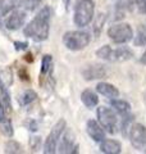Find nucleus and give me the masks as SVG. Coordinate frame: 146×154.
<instances>
[{"label":"nucleus","mask_w":146,"mask_h":154,"mask_svg":"<svg viewBox=\"0 0 146 154\" xmlns=\"http://www.w3.org/2000/svg\"><path fill=\"white\" fill-rule=\"evenodd\" d=\"M128 137L132 146L138 152L146 153V127L141 123H133L129 126Z\"/></svg>","instance_id":"nucleus-8"},{"label":"nucleus","mask_w":146,"mask_h":154,"mask_svg":"<svg viewBox=\"0 0 146 154\" xmlns=\"http://www.w3.org/2000/svg\"><path fill=\"white\" fill-rule=\"evenodd\" d=\"M27 46H28L27 42H19V41L14 42V49L16 50H26Z\"/></svg>","instance_id":"nucleus-28"},{"label":"nucleus","mask_w":146,"mask_h":154,"mask_svg":"<svg viewBox=\"0 0 146 154\" xmlns=\"http://www.w3.org/2000/svg\"><path fill=\"white\" fill-rule=\"evenodd\" d=\"M110 105H111V108H113L115 112H118L120 114H127L129 112V109H131L129 103H127L126 100H120L118 98L111 99Z\"/></svg>","instance_id":"nucleus-18"},{"label":"nucleus","mask_w":146,"mask_h":154,"mask_svg":"<svg viewBox=\"0 0 146 154\" xmlns=\"http://www.w3.org/2000/svg\"><path fill=\"white\" fill-rule=\"evenodd\" d=\"M145 11H146V0H145Z\"/></svg>","instance_id":"nucleus-31"},{"label":"nucleus","mask_w":146,"mask_h":154,"mask_svg":"<svg viewBox=\"0 0 146 154\" xmlns=\"http://www.w3.org/2000/svg\"><path fill=\"white\" fill-rule=\"evenodd\" d=\"M81 102L87 108H95L97 103H99V98H97V94H95L94 91L85 90L81 94Z\"/></svg>","instance_id":"nucleus-17"},{"label":"nucleus","mask_w":146,"mask_h":154,"mask_svg":"<svg viewBox=\"0 0 146 154\" xmlns=\"http://www.w3.org/2000/svg\"><path fill=\"white\" fill-rule=\"evenodd\" d=\"M105 19H106V16L104 13H100L99 16H97L96 21H95V25H94V33L95 36H99L100 32H101V28H103L104 23H105Z\"/></svg>","instance_id":"nucleus-24"},{"label":"nucleus","mask_w":146,"mask_h":154,"mask_svg":"<svg viewBox=\"0 0 146 154\" xmlns=\"http://www.w3.org/2000/svg\"><path fill=\"white\" fill-rule=\"evenodd\" d=\"M4 153H22L21 150V145L14 141V140H9L5 144V149H4Z\"/></svg>","instance_id":"nucleus-25"},{"label":"nucleus","mask_w":146,"mask_h":154,"mask_svg":"<svg viewBox=\"0 0 146 154\" xmlns=\"http://www.w3.org/2000/svg\"><path fill=\"white\" fill-rule=\"evenodd\" d=\"M86 132L87 135L96 143H100L105 139V130L101 127V125L95 119H89L86 123Z\"/></svg>","instance_id":"nucleus-12"},{"label":"nucleus","mask_w":146,"mask_h":154,"mask_svg":"<svg viewBox=\"0 0 146 154\" xmlns=\"http://www.w3.org/2000/svg\"><path fill=\"white\" fill-rule=\"evenodd\" d=\"M91 36L86 31H68L63 35V44L72 51H80L90 44Z\"/></svg>","instance_id":"nucleus-4"},{"label":"nucleus","mask_w":146,"mask_h":154,"mask_svg":"<svg viewBox=\"0 0 146 154\" xmlns=\"http://www.w3.org/2000/svg\"><path fill=\"white\" fill-rule=\"evenodd\" d=\"M69 3H71V0H63V4L65 5V8H67L68 5H69Z\"/></svg>","instance_id":"nucleus-30"},{"label":"nucleus","mask_w":146,"mask_h":154,"mask_svg":"<svg viewBox=\"0 0 146 154\" xmlns=\"http://www.w3.org/2000/svg\"><path fill=\"white\" fill-rule=\"evenodd\" d=\"M27 18V12L23 9H14L11 12V14L5 18V28H8L9 31H17L19 30L26 22Z\"/></svg>","instance_id":"nucleus-9"},{"label":"nucleus","mask_w":146,"mask_h":154,"mask_svg":"<svg viewBox=\"0 0 146 154\" xmlns=\"http://www.w3.org/2000/svg\"><path fill=\"white\" fill-rule=\"evenodd\" d=\"M41 3H42V0H21L19 7L26 12H33V11H36V8H38V5Z\"/></svg>","instance_id":"nucleus-21"},{"label":"nucleus","mask_w":146,"mask_h":154,"mask_svg":"<svg viewBox=\"0 0 146 154\" xmlns=\"http://www.w3.org/2000/svg\"><path fill=\"white\" fill-rule=\"evenodd\" d=\"M82 77L86 81H94V80H101L108 75V69L104 64H90L86 66L81 72Z\"/></svg>","instance_id":"nucleus-10"},{"label":"nucleus","mask_w":146,"mask_h":154,"mask_svg":"<svg viewBox=\"0 0 146 154\" xmlns=\"http://www.w3.org/2000/svg\"><path fill=\"white\" fill-rule=\"evenodd\" d=\"M97 116V122L101 125L105 131L109 134H115L118 131V116L113 108L108 107H99L96 110Z\"/></svg>","instance_id":"nucleus-5"},{"label":"nucleus","mask_w":146,"mask_h":154,"mask_svg":"<svg viewBox=\"0 0 146 154\" xmlns=\"http://www.w3.org/2000/svg\"><path fill=\"white\" fill-rule=\"evenodd\" d=\"M36 98H37V95L33 90H26L21 96V104L22 105H28L32 102H35Z\"/></svg>","instance_id":"nucleus-23"},{"label":"nucleus","mask_w":146,"mask_h":154,"mask_svg":"<svg viewBox=\"0 0 146 154\" xmlns=\"http://www.w3.org/2000/svg\"><path fill=\"white\" fill-rule=\"evenodd\" d=\"M96 91L100 95L105 96V98H109V99L119 98V90L114 85L108 84V82H99L96 85Z\"/></svg>","instance_id":"nucleus-15"},{"label":"nucleus","mask_w":146,"mask_h":154,"mask_svg":"<svg viewBox=\"0 0 146 154\" xmlns=\"http://www.w3.org/2000/svg\"><path fill=\"white\" fill-rule=\"evenodd\" d=\"M50 19H51V9L50 7L41 8L38 13L33 17L32 21L24 28V35L32 38L33 41H45L49 37L50 31Z\"/></svg>","instance_id":"nucleus-1"},{"label":"nucleus","mask_w":146,"mask_h":154,"mask_svg":"<svg viewBox=\"0 0 146 154\" xmlns=\"http://www.w3.org/2000/svg\"><path fill=\"white\" fill-rule=\"evenodd\" d=\"M67 127V122L64 119H59L54 126H53L50 134L47 135V137L45 139L44 143V153L45 154H53L56 152V145L59 143V139L62 136V134L64 132V130Z\"/></svg>","instance_id":"nucleus-7"},{"label":"nucleus","mask_w":146,"mask_h":154,"mask_svg":"<svg viewBox=\"0 0 146 154\" xmlns=\"http://www.w3.org/2000/svg\"><path fill=\"white\" fill-rule=\"evenodd\" d=\"M51 76H53V58L50 54H46L42 57V60H41L40 84L44 85V81H46Z\"/></svg>","instance_id":"nucleus-13"},{"label":"nucleus","mask_w":146,"mask_h":154,"mask_svg":"<svg viewBox=\"0 0 146 154\" xmlns=\"http://www.w3.org/2000/svg\"><path fill=\"white\" fill-rule=\"evenodd\" d=\"M140 62H141V63H142V64H146V50L144 51V54L141 55V58H140Z\"/></svg>","instance_id":"nucleus-29"},{"label":"nucleus","mask_w":146,"mask_h":154,"mask_svg":"<svg viewBox=\"0 0 146 154\" xmlns=\"http://www.w3.org/2000/svg\"><path fill=\"white\" fill-rule=\"evenodd\" d=\"M100 150L105 154H119L122 152V144L114 139H104L100 141Z\"/></svg>","instance_id":"nucleus-14"},{"label":"nucleus","mask_w":146,"mask_h":154,"mask_svg":"<svg viewBox=\"0 0 146 154\" xmlns=\"http://www.w3.org/2000/svg\"><path fill=\"white\" fill-rule=\"evenodd\" d=\"M21 4V0H0V18H4Z\"/></svg>","instance_id":"nucleus-16"},{"label":"nucleus","mask_w":146,"mask_h":154,"mask_svg":"<svg viewBox=\"0 0 146 154\" xmlns=\"http://www.w3.org/2000/svg\"><path fill=\"white\" fill-rule=\"evenodd\" d=\"M145 102H146V95H145Z\"/></svg>","instance_id":"nucleus-32"},{"label":"nucleus","mask_w":146,"mask_h":154,"mask_svg":"<svg viewBox=\"0 0 146 154\" xmlns=\"http://www.w3.org/2000/svg\"><path fill=\"white\" fill-rule=\"evenodd\" d=\"M132 9V0H119L117 3V11H124L129 12Z\"/></svg>","instance_id":"nucleus-26"},{"label":"nucleus","mask_w":146,"mask_h":154,"mask_svg":"<svg viewBox=\"0 0 146 154\" xmlns=\"http://www.w3.org/2000/svg\"><path fill=\"white\" fill-rule=\"evenodd\" d=\"M133 2L136 4V7L138 8L140 13H146V11H145V0H133Z\"/></svg>","instance_id":"nucleus-27"},{"label":"nucleus","mask_w":146,"mask_h":154,"mask_svg":"<svg viewBox=\"0 0 146 154\" xmlns=\"http://www.w3.org/2000/svg\"><path fill=\"white\" fill-rule=\"evenodd\" d=\"M133 44L136 46H145L146 45V28L140 27L137 30V35L133 36Z\"/></svg>","instance_id":"nucleus-22"},{"label":"nucleus","mask_w":146,"mask_h":154,"mask_svg":"<svg viewBox=\"0 0 146 154\" xmlns=\"http://www.w3.org/2000/svg\"><path fill=\"white\" fill-rule=\"evenodd\" d=\"M13 84V72L11 68H5L0 71V85H3L4 88H9Z\"/></svg>","instance_id":"nucleus-19"},{"label":"nucleus","mask_w":146,"mask_h":154,"mask_svg":"<svg viewBox=\"0 0 146 154\" xmlns=\"http://www.w3.org/2000/svg\"><path fill=\"white\" fill-rule=\"evenodd\" d=\"M0 132L7 137H11L13 135V126H12V121L9 117L0 121Z\"/></svg>","instance_id":"nucleus-20"},{"label":"nucleus","mask_w":146,"mask_h":154,"mask_svg":"<svg viewBox=\"0 0 146 154\" xmlns=\"http://www.w3.org/2000/svg\"><path fill=\"white\" fill-rule=\"evenodd\" d=\"M108 36L115 44H127L133 38V30L128 23H115L108 28Z\"/></svg>","instance_id":"nucleus-6"},{"label":"nucleus","mask_w":146,"mask_h":154,"mask_svg":"<svg viewBox=\"0 0 146 154\" xmlns=\"http://www.w3.org/2000/svg\"><path fill=\"white\" fill-rule=\"evenodd\" d=\"M59 146H58V153H78V145L75 143V136H73V134L71 131H67L64 135H63V137L60 136L59 139Z\"/></svg>","instance_id":"nucleus-11"},{"label":"nucleus","mask_w":146,"mask_h":154,"mask_svg":"<svg viewBox=\"0 0 146 154\" xmlns=\"http://www.w3.org/2000/svg\"><path fill=\"white\" fill-rule=\"evenodd\" d=\"M95 16V3L94 0H78L75 8L73 22L80 28L86 27Z\"/></svg>","instance_id":"nucleus-2"},{"label":"nucleus","mask_w":146,"mask_h":154,"mask_svg":"<svg viewBox=\"0 0 146 154\" xmlns=\"http://www.w3.org/2000/svg\"><path fill=\"white\" fill-rule=\"evenodd\" d=\"M96 55L108 62H126L133 57V51L127 46H118L113 49L110 45H103L96 50Z\"/></svg>","instance_id":"nucleus-3"}]
</instances>
